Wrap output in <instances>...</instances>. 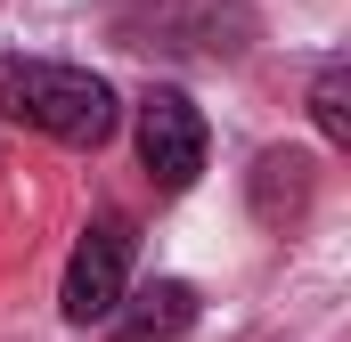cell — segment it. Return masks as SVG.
Wrapping results in <instances>:
<instances>
[{
  "mask_svg": "<svg viewBox=\"0 0 351 342\" xmlns=\"http://www.w3.org/2000/svg\"><path fill=\"white\" fill-rule=\"evenodd\" d=\"M0 114L58 139V147H106L123 122V98L90 66H58V57H0Z\"/></svg>",
  "mask_w": 351,
  "mask_h": 342,
  "instance_id": "6da1fadb",
  "label": "cell"
},
{
  "mask_svg": "<svg viewBox=\"0 0 351 342\" xmlns=\"http://www.w3.org/2000/svg\"><path fill=\"white\" fill-rule=\"evenodd\" d=\"M131 293V220H90L74 261H66V285H58V310H66V326H106L114 318V302Z\"/></svg>",
  "mask_w": 351,
  "mask_h": 342,
  "instance_id": "7a4b0ae2",
  "label": "cell"
},
{
  "mask_svg": "<svg viewBox=\"0 0 351 342\" xmlns=\"http://www.w3.org/2000/svg\"><path fill=\"white\" fill-rule=\"evenodd\" d=\"M204 114H196V98L188 90H147L139 98V163L147 179L180 196V187H196V171H204Z\"/></svg>",
  "mask_w": 351,
  "mask_h": 342,
  "instance_id": "3957f363",
  "label": "cell"
},
{
  "mask_svg": "<svg viewBox=\"0 0 351 342\" xmlns=\"http://www.w3.org/2000/svg\"><path fill=\"white\" fill-rule=\"evenodd\" d=\"M106 326H114V342H180L188 326H196V285H180V277H156V285L123 293Z\"/></svg>",
  "mask_w": 351,
  "mask_h": 342,
  "instance_id": "277c9868",
  "label": "cell"
},
{
  "mask_svg": "<svg viewBox=\"0 0 351 342\" xmlns=\"http://www.w3.org/2000/svg\"><path fill=\"white\" fill-rule=\"evenodd\" d=\"M302 212H311V155L269 147L262 163H254V220L286 228V220H302Z\"/></svg>",
  "mask_w": 351,
  "mask_h": 342,
  "instance_id": "5b68a950",
  "label": "cell"
},
{
  "mask_svg": "<svg viewBox=\"0 0 351 342\" xmlns=\"http://www.w3.org/2000/svg\"><path fill=\"white\" fill-rule=\"evenodd\" d=\"M311 114H319V131H327L335 147L351 139V114H343V57L319 66V82H311Z\"/></svg>",
  "mask_w": 351,
  "mask_h": 342,
  "instance_id": "8992f818",
  "label": "cell"
}]
</instances>
